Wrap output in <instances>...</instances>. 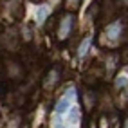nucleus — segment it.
I'll return each mask as SVG.
<instances>
[{"label": "nucleus", "mask_w": 128, "mask_h": 128, "mask_svg": "<svg viewBox=\"0 0 128 128\" xmlns=\"http://www.w3.org/2000/svg\"><path fill=\"white\" fill-rule=\"evenodd\" d=\"M70 27H72V16H70V14H67L65 18L62 20V24H60V31H58L60 38H67V36H69Z\"/></svg>", "instance_id": "nucleus-1"}, {"label": "nucleus", "mask_w": 128, "mask_h": 128, "mask_svg": "<svg viewBox=\"0 0 128 128\" xmlns=\"http://www.w3.org/2000/svg\"><path fill=\"white\" fill-rule=\"evenodd\" d=\"M69 106H70V98L69 96H65V98H62L58 101V105H56V112L58 114H65L67 110H69Z\"/></svg>", "instance_id": "nucleus-2"}, {"label": "nucleus", "mask_w": 128, "mask_h": 128, "mask_svg": "<svg viewBox=\"0 0 128 128\" xmlns=\"http://www.w3.org/2000/svg\"><path fill=\"white\" fill-rule=\"evenodd\" d=\"M47 14H49V7H47V6H40L38 9H36V22L42 24V22L45 20Z\"/></svg>", "instance_id": "nucleus-3"}, {"label": "nucleus", "mask_w": 128, "mask_h": 128, "mask_svg": "<svg viewBox=\"0 0 128 128\" xmlns=\"http://www.w3.org/2000/svg\"><path fill=\"white\" fill-rule=\"evenodd\" d=\"M119 31H121V24H119V22L106 25V32H108V36H112V38H116L119 34Z\"/></svg>", "instance_id": "nucleus-4"}, {"label": "nucleus", "mask_w": 128, "mask_h": 128, "mask_svg": "<svg viewBox=\"0 0 128 128\" xmlns=\"http://www.w3.org/2000/svg\"><path fill=\"white\" fill-rule=\"evenodd\" d=\"M116 87L119 90H128V76H117V80H116Z\"/></svg>", "instance_id": "nucleus-5"}, {"label": "nucleus", "mask_w": 128, "mask_h": 128, "mask_svg": "<svg viewBox=\"0 0 128 128\" xmlns=\"http://www.w3.org/2000/svg\"><path fill=\"white\" fill-rule=\"evenodd\" d=\"M90 44H92V36L85 38V40L81 42V45H80V56H85V54H87V50H88Z\"/></svg>", "instance_id": "nucleus-6"}, {"label": "nucleus", "mask_w": 128, "mask_h": 128, "mask_svg": "<svg viewBox=\"0 0 128 128\" xmlns=\"http://www.w3.org/2000/svg\"><path fill=\"white\" fill-rule=\"evenodd\" d=\"M124 128H128V119H126V123H124Z\"/></svg>", "instance_id": "nucleus-7"}]
</instances>
